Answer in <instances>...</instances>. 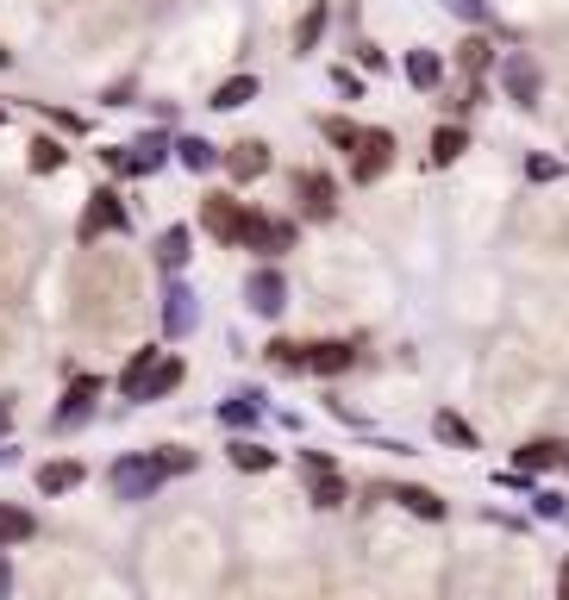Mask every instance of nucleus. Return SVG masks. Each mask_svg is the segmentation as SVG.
Returning a JSON list of instances; mask_svg holds the SVG:
<instances>
[{
  "label": "nucleus",
  "instance_id": "32",
  "mask_svg": "<svg viewBox=\"0 0 569 600\" xmlns=\"http://www.w3.org/2000/svg\"><path fill=\"white\" fill-rule=\"evenodd\" d=\"M219 419H232V426L256 419V394H238V401H226V407H219Z\"/></svg>",
  "mask_w": 569,
  "mask_h": 600
},
{
  "label": "nucleus",
  "instance_id": "23",
  "mask_svg": "<svg viewBox=\"0 0 569 600\" xmlns=\"http://www.w3.org/2000/svg\"><path fill=\"white\" fill-rule=\"evenodd\" d=\"M251 95H256V76H232V81H219L214 88V107L219 113H232V107H244Z\"/></svg>",
  "mask_w": 569,
  "mask_h": 600
},
{
  "label": "nucleus",
  "instance_id": "15",
  "mask_svg": "<svg viewBox=\"0 0 569 600\" xmlns=\"http://www.w3.org/2000/svg\"><path fill=\"white\" fill-rule=\"evenodd\" d=\"M326 25H332V7L319 0V7H307L300 13V25H295V51H314L319 39H326Z\"/></svg>",
  "mask_w": 569,
  "mask_h": 600
},
{
  "label": "nucleus",
  "instance_id": "37",
  "mask_svg": "<svg viewBox=\"0 0 569 600\" xmlns=\"http://www.w3.org/2000/svg\"><path fill=\"white\" fill-rule=\"evenodd\" d=\"M0 119H7V107H0Z\"/></svg>",
  "mask_w": 569,
  "mask_h": 600
},
{
  "label": "nucleus",
  "instance_id": "24",
  "mask_svg": "<svg viewBox=\"0 0 569 600\" xmlns=\"http://www.w3.org/2000/svg\"><path fill=\"white\" fill-rule=\"evenodd\" d=\"M513 463L526 469V476H532V469H550V463H563V445H557V438H538V445H526Z\"/></svg>",
  "mask_w": 569,
  "mask_h": 600
},
{
  "label": "nucleus",
  "instance_id": "20",
  "mask_svg": "<svg viewBox=\"0 0 569 600\" xmlns=\"http://www.w3.org/2000/svg\"><path fill=\"white\" fill-rule=\"evenodd\" d=\"M76 482H81V463H69V457H63V463H44V469H39V488H44V494H69Z\"/></svg>",
  "mask_w": 569,
  "mask_h": 600
},
{
  "label": "nucleus",
  "instance_id": "8",
  "mask_svg": "<svg viewBox=\"0 0 569 600\" xmlns=\"http://www.w3.org/2000/svg\"><path fill=\"white\" fill-rule=\"evenodd\" d=\"M501 88H507V100L532 107V100L545 95V69H538L532 57H507V63H501Z\"/></svg>",
  "mask_w": 569,
  "mask_h": 600
},
{
  "label": "nucleus",
  "instance_id": "30",
  "mask_svg": "<svg viewBox=\"0 0 569 600\" xmlns=\"http://www.w3.org/2000/svg\"><path fill=\"white\" fill-rule=\"evenodd\" d=\"M438 438H451V445H463V450H475V432L457 419V413H438Z\"/></svg>",
  "mask_w": 569,
  "mask_h": 600
},
{
  "label": "nucleus",
  "instance_id": "11",
  "mask_svg": "<svg viewBox=\"0 0 569 600\" xmlns=\"http://www.w3.org/2000/svg\"><path fill=\"white\" fill-rule=\"evenodd\" d=\"M244 301H251V313H282L288 307V282L275 270H256L251 282H244Z\"/></svg>",
  "mask_w": 569,
  "mask_h": 600
},
{
  "label": "nucleus",
  "instance_id": "6",
  "mask_svg": "<svg viewBox=\"0 0 569 600\" xmlns=\"http://www.w3.org/2000/svg\"><path fill=\"white\" fill-rule=\"evenodd\" d=\"M244 251H256V257H282V251H295V219L251 214V226H244Z\"/></svg>",
  "mask_w": 569,
  "mask_h": 600
},
{
  "label": "nucleus",
  "instance_id": "27",
  "mask_svg": "<svg viewBox=\"0 0 569 600\" xmlns=\"http://www.w3.org/2000/svg\"><path fill=\"white\" fill-rule=\"evenodd\" d=\"M176 151H182V163H188V170H214V163H219V151L207 144V138H182Z\"/></svg>",
  "mask_w": 569,
  "mask_h": 600
},
{
  "label": "nucleus",
  "instance_id": "1",
  "mask_svg": "<svg viewBox=\"0 0 569 600\" xmlns=\"http://www.w3.org/2000/svg\"><path fill=\"white\" fill-rule=\"evenodd\" d=\"M69 294H76L81 331H119L138 319V270L125 257H81Z\"/></svg>",
  "mask_w": 569,
  "mask_h": 600
},
{
  "label": "nucleus",
  "instance_id": "5",
  "mask_svg": "<svg viewBox=\"0 0 569 600\" xmlns=\"http://www.w3.org/2000/svg\"><path fill=\"white\" fill-rule=\"evenodd\" d=\"M244 226H251V207L232 200V194H207L200 200V232L219 238V244H244Z\"/></svg>",
  "mask_w": 569,
  "mask_h": 600
},
{
  "label": "nucleus",
  "instance_id": "26",
  "mask_svg": "<svg viewBox=\"0 0 569 600\" xmlns=\"http://www.w3.org/2000/svg\"><path fill=\"white\" fill-rule=\"evenodd\" d=\"M63 156H69V151H63L57 138H32V170H39V175H57Z\"/></svg>",
  "mask_w": 569,
  "mask_h": 600
},
{
  "label": "nucleus",
  "instance_id": "19",
  "mask_svg": "<svg viewBox=\"0 0 569 600\" xmlns=\"http://www.w3.org/2000/svg\"><path fill=\"white\" fill-rule=\"evenodd\" d=\"M307 482H314V501H319V506H332L338 494H344L338 469H332V463H319V457H307Z\"/></svg>",
  "mask_w": 569,
  "mask_h": 600
},
{
  "label": "nucleus",
  "instance_id": "16",
  "mask_svg": "<svg viewBox=\"0 0 569 600\" xmlns=\"http://www.w3.org/2000/svg\"><path fill=\"white\" fill-rule=\"evenodd\" d=\"M463 151H470V132H463V126H438V132H433V163H438V170L457 163Z\"/></svg>",
  "mask_w": 569,
  "mask_h": 600
},
{
  "label": "nucleus",
  "instance_id": "4",
  "mask_svg": "<svg viewBox=\"0 0 569 600\" xmlns=\"http://www.w3.org/2000/svg\"><path fill=\"white\" fill-rule=\"evenodd\" d=\"M125 226H132V214H125V200H119L113 188H95V194H88V207H81V226H76V238H81V244H100V238L125 232Z\"/></svg>",
  "mask_w": 569,
  "mask_h": 600
},
{
  "label": "nucleus",
  "instance_id": "10",
  "mask_svg": "<svg viewBox=\"0 0 569 600\" xmlns=\"http://www.w3.org/2000/svg\"><path fill=\"white\" fill-rule=\"evenodd\" d=\"M95 394H100V375H76V382H69V394H63V407H57V432L81 426V419L95 413Z\"/></svg>",
  "mask_w": 569,
  "mask_h": 600
},
{
  "label": "nucleus",
  "instance_id": "35",
  "mask_svg": "<svg viewBox=\"0 0 569 600\" xmlns=\"http://www.w3.org/2000/svg\"><path fill=\"white\" fill-rule=\"evenodd\" d=\"M7 588H13V569H7V557H0V600H7Z\"/></svg>",
  "mask_w": 569,
  "mask_h": 600
},
{
  "label": "nucleus",
  "instance_id": "25",
  "mask_svg": "<svg viewBox=\"0 0 569 600\" xmlns=\"http://www.w3.org/2000/svg\"><path fill=\"white\" fill-rule=\"evenodd\" d=\"M438 76H445V63H438L433 51H413V57H407V81H413V88H433Z\"/></svg>",
  "mask_w": 569,
  "mask_h": 600
},
{
  "label": "nucleus",
  "instance_id": "29",
  "mask_svg": "<svg viewBox=\"0 0 569 600\" xmlns=\"http://www.w3.org/2000/svg\"><path fill=\"white\" fill-rule=\"evenodd\" d=\"M319 132L332 138V144H344V151H357V144H363V126H351V119H319Z\"/></svg>",
  "mask_w": 569,
  "mask_h": 600
},
{
  "label": "nucleus",
  "instance_id": "3",
  "mask_svg": "<svg viewBox=\"0 0 569 600\" xmlns=\"http://www.w3.org/2000/svg\"><path fill=\"white\" fill-rule=\"evenodd\" d=\"M182 375H188V363L182 357H163V350H132V363H125V375H119V388H125V401H163V394H176Z\"/></svg>",
  "mask_w": 569,
  "mask_h": 600
},
{
  "label": "nucleus",
  "instance_id": "17",
  "mask_svg": "<svg viewBox=\"0 0 569 600\" xmlns=\"http://www.w3.org/2000/svg\"><path fill=\"white\" fill-rule=\"evenodd\" d=\"M32 532H39V520H32L25 506H0V550H7V544H25Z\"/></svg>",
  "mask_w": 569,
  "mask_h": 600
},
{
  "label": "nucleus",
  "instance_id": "36",
  "mask_svg": "<svg viewBox=\"0 0 569 600\" xmlns=\"http://www.w3.org/2000/svg\"><path fill=\"white\" fill-rule=\"evenodd\" d=\"M557 594H563V600H569V563H563V581H557Z\"/></svg>",
  "mask_w": 569,
  "mask_h": 600
},
{
  "label": "nucleus",
  "instance_id": "21",
  "mask_svg": "<svg viewBox=\"0 0 569 600\" xmlns=\"http://www.w3.org/2000/svg\"><path fill=\"white\" fill-rule=\"evenodd\" d=\"M163 326H169V331L195 326V294H188V288H169V301H163Z\"/></svg>",
  "mask_w": 569,
  "mask_h": 600
},
{
  "label": "nucleus",
  "instance_id": "13",
  "mask_svg": "<svg viewBox=\"0 0 569 600\" xmlns=\"http://www.w3.org/2000/svg\"><path fill=\"white\" fill-rule=\"evenodd\" d=\"M226 170H232L238 182H256V175L270 170V144H256V138H244V144H232V151H226Z\"/></svg>",
  "mask_w": 569,
  "mask_h": 600
},
{
  "label": "nucleus",
  "instance_id": "2",
  "mask_svg": "<svg viewBox=\"0 0 569 600\" xmlns=\"http://www.w3.org/2000/svg\"><path fill=\"white\" fill-rule=\"evenodd\" d=\"M182 469H195V450H151V457H119L113 463V494L119 501H144V494H157L169 476Z\"/></svg>",
  "mask_w": 569,
  "mask_h": 600
},
{
  "label": "nucleus",
  "instance_id": "9",
  "mask_svg": "<svg viewBox=\"0 0 569 600\" xmlns=\"http://www.w3.org/2000/svg\"><path fill=\"white\" fill-rule=\"evenodd\" d=\"M389 163H394V132H363V144H357V163H351V175L370 188L375 175H389Z\"/></svg>",
  "mask_w": 569,
  "mask_h": 600
},
{
  "label": "nucleus",
  "instance_id": "22",
  "mask_svg": "<svg viewBox=\"0 0 569 600\" xmlns=\"http://www.w3.org/2000/svg\"><path fill=\"white\" fill-rule=\"evenodd\" d=\"M489 63H494V44L489 39H463V44H457V69H463V76H482Z\"/></svg>",
  "mask_w": 569,
  "mask_h": 600
},
{
  "label": "nucleus",
  "instance_id": "33",
  "mask_svg": "<svg viewBox=\"0 0 569 600\" xmlns=\"http://www.w3.org/2000/svg\"><path fill=\"white\" fill-rule=\"evenodd\" d=\"M445 7H451L457 20H482V13H489V7H482V0H445Z\"/></svg>",
  "mask_w": 569,
  "mask_h": 600
},
{
  "label": "nucleus",
  "instance_id": "28",
  "mask_svg": "<svg viewBox=\"0 0 569 600\" xmlns=\"http://www.w3.org/2000/svg\"><path fill=\"white\" fill-rule=\"evenodd\" d=\"M394 501L413 506V513H426V520H438V513H445V501H438V494H426V488H394Z\"/></svg>",
  "mask_w": 569,
  "mask_h": 600
},
{
  "label": "nucleus",
  "instance_id": "18",
  "mask_svg": "<svg viewBox=\"0 0 569 600\" xmlns=\"http://www.w3.org/2000/svg\"><path fill=\"white\" fill-rule=\"evenodd\" d=\"M188 263V226H169L157 232V270H182Z\"/></svg>",
  "mask_w": 569,
  "mask_h": 600
},
{
  "label": "nucleus",
  "instance_id": "14",
  "mask_svg": "<svg viewBox=\"0 0 569 600\" xmlns=\"http://www.w3.org/2000/svg\"><path fill=\"white\" fill-rule=\"evenodd\" d=\"M163 163V144L151 138V144H132V151H107V170H119V175H151Z\"/></svg>",
  "mask_w": 569,
  "mask_h": 600
},
{
  "label": "nucleus",
  "instance_id": "34",
  "mask_svg": "<svg viewBox=\"0 0 569 600\" xmlns=\"http://www.w3.org/2000/svg\"><path fill=\"white\" fill-rule=\"evenodd\" d=\"M13 426V401H7V394H0V432Z\"/></svg>",
  "mask_w": 569,
  "mask_h": 600
},
{
  "label": "nucleus",
  "instance_id": "31",
  "mask_svg": "<svg viewBox=\"0 0 569 600\" xmlns=\"http://www.w3.org/2000/svg\"><path fill=\"white\" fill-rule=\"evenodd\" d=\"M232 463H238V469H251V476H256V469H270L275 457H270L263 445H232Z\"/></svg>",
  "mask_w": 569,
  "mask_h": 600
},
{
  "label": "nucleus",
  "instance_id": "7",
  "mask_svg": "<svg viewBox=\"0 0 569 600\" xmlns=\"http://www.w3.org/2000/svg\"><path fill=\"white\" fill-rule=\"evenodd\" d=\"M295 194H300V214H307V219H332V214H338V188H332V175L300 170V175H295Z\"/></svg>",
  "mask_w": 569,
  "mask_h": 600
},
{
  "label": "nucleus",
  "instance_id": "12",
  "mask_svg": "<svg viewBox=\"0 0 569 600\" xmlns=\"http://www.w3.org/2000/svg\"><path fill=\"white\" fill-rule=\"evenodd\" d=\"M357 363V350L351 345H300V369H314V375H338V369H351Z\"/></svg>",
  "mask_w": 569,
  "mask_h": 600
}]
</instances>
